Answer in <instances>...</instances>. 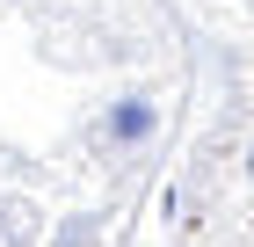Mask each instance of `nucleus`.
<instances>
[{"label":"nucleus","mask_w":254,"mask_h":247,"mask_svg":"<svg viewBox=\"0 0 254 247\" xmlns=\"http://www.w3.org/2000/svg\"><path fill=\"white\" fill-rule=\"evenodd\" d=\"M160 131V95H117L109 116H102V138L109 146H145Z\"/></svg>","instance_id":"1"},{"label":"nucleus","mask_w":254,"mask_h":247,"mask_svg":"<svg viewBox=\"0 0 254 247\" xmlns=\"http://www.w3.org/2000/svg\"><path fill=\"white\" fill-rule=\"evenodd\" d=\"M87 240H95V226H65L59 233V247H87Z\"/></svg>","instance_id":"2"}]
</instances>
